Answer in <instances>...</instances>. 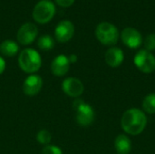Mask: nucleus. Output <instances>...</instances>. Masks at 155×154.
<instances>
[{
	"instance_id": "1",
	"label": "nucleus",
	"mask_w": 155,
	"mask_h": 154,
	"mask_svg": "<svg viewBox=\"0 0 155 154\" xmlns=\"http://www.w3.org/2000/svg\"><path fill=\"white\" fill-rule=\"evenodd\" d=\"M147 124V117L143 111L138 108H131L124 112L121 119L123 130L130 135L142 133Z\"/></svg>"
},
{
	"instance_id": "2",
	"label": "nucleus",
	"mask_w": 155,
	"mask_h": 154,
	"mask_svg": "<svg viewBox=\"0 0 155 154\" xmlns=\"http://www.w3.org/2000/svg\"><path fill=\"white\" fill-rule=\"evenodd\" d=\"M18 64L25 73L34 74L40 69L42 65V59L38 52L31 48H26L20 53Z\"/></svg>"
},
{
	"instance_id": "3",
	"label": "nucleus",
	"mask_w": 155,
	"mask_h": 154,
	"mask_svg": "<svg viewBox=\"0 0 155 154\" xmlns=\"http://www.w3.org/2000/svg\"><path fill=\"white\" fill-rule=\"evenodd\" d=\"M119 31L117 27L108 22L100 23L95 29V36L98 41L104 45H114L119 40Z\"/></svg>"
},
{
	"instance_id": "4",
	"label": "nucleus",
	"mask_w": 155,
	"mask_h": 154,
	"mask_svg": "<svg viewBox=\"0 0 155 154\" xmlns=\"http://www.w3.org/2000/svg\"><path fill=\"white\" fill-rule=\"evenodd\" d=\"M73 107L76 112V122L80 126L87 127L93 123L95 113L94 108L90 104L85 103L82 99H76L73 103Z\"/></svg>"
},
{
	"instance_id": "5",
	"label": "nucleus",
	"mask_w": 155,
	"mask_h": 154,
	"mask_svg": "<svg viewBox=\"0 0 155 154\" xmlns=\"http://www.w3.org/2000/svg\"><path fill=\"white\" fill-rule=\"evenodd\" d=\"M55 6L49 0H41L33 10V18L39 24L48 23L54 15Z\"/></svg>"
},
{
	"instance_id": "6",
	"label": "nucleus",
	"mask_w": 155,
	"mask_h": 154,
	"mask_svg": "<svg viewBox=\"0 0 155 154\" xmlns=\"http://www.w3.org/2000/svg\"><path fill=\"white\" fill-rule=\"evenodd\" d=\"M134 63L135 66L144 74H151L155 71V56L145 49H142L136 53Z\"/></svg>"
},
{
	"instance_id": "7",
	"label": "nucleus",
	"mask_w": 155,
	"mask_h": 154,
	"mask_svg": "<svg viewBox=\"0 0 155 154\" xmlns=\"http://www.w3.org/2000/svg\"><path fill=\"white\" fill-rule=\"evenodd\" d=\"M38 34V29L35 25L32 23L24 24L17 32V40L23 45H27L32 44Z\"/></svg>"
},
{
	"instance_id": "8",
	"label": "nucleus",
	"mask_w": 155,
	"mask_h": 154,
	"mask_svg": "<svg viewBox=\"0 0 155 154\" xmlns=\"http://www.w3.org/2000/svg\"><path fill=\"white\" fill-rule=\"evenodd\" d=\"M121 38L123 43L131 49H136L141 46L143 43V36L141 33L133 27H126L122 31Z\"/></svg>"
},
{
	"instance_id": "9",
	"label": "nucleus",
	"mask_w": 155,
	"mask_h": 154,
	"mask_svg": "<svg viewBox=\"0 0 155 154\" xmlns=\"http://www.w3.org/2000/svg\"><path fill=\"white\" fill-rule=\"evenodd\" d=\"M62 89L68 96L76 98L84 93V87L80 79L75 77H68L63 81Z\"/></svg>"
},
{
	"instance_id": "10",
	"label": "nucleus",
	"mask_w": 155,
	"mask_h": 154,
	"mask_svg": "<svg viewBox=\"0 0 155 154\" xmlns=\"http://www.w3.org/2000/svg\"><path fill=\"white\" fill-rule=\"evenodd\" d=\"M74 34V25L68 20L61 21L55 27L54 35L58 42L66 43L72 39Z\"/></svg>"
},
{
	"instance_id": "11",
	"label": "nucleus",
	"mask_w": 155,
	"mask_h": 154,
	"mask_svg": "<svg viewBox=\"0 0 155 154\" xmlns=\"http://www.w3.org/2000/svg\"><path fill=\"white\" fill-rule=\"evenodd\" d=\"M43 87V80L37 74L27 76L23 84V92L27 96L36 95Z\"/></svg>"
},
{
	"instance_id": "12",
	"label": "nucleus",
	"mask_w": 155,
	"mask_h": 154,
	"mask_svg": "<svg viewBox=\"0 0 155 154\" xmlns=\"http://www.w3.org/2000/svg\"><path fill=\"white\" fill-rule=\"evenodd\" d=\"M70 68V62L66 55L60 54L57 55L52 62L51 64V71L54 75L55 76H64L65 75Z\"/></svg>"
},
{
	"instance_id": "13",
	"label": "nucleus",
	"mask_w": 155,
	"mask_h": 154,
	"mask_svg": "<svg viewBox=\"0 0 155 154\" xmlns=\"http://www.w3.org/2000/svg\"><path fill=\"white\" fill-rule=\"evenodd\" d=\"M104 59L110 67L117 68L123 64L124 60V54L122 49L118 47H111L106 51Z\"/></svg>"
},
{
	"instance_id": "14",
	"label": "nucleus",
	"mask_w": 155,
	"mask_h": 154,
	"mask_svg": "<svg viewBox=\"0 0 155 154\" xmlns=\"http://www.w3.org/2000/svg\"><path fill=\"white\" fill-rule=\"evenodd\" d=\"M114 148L118 154H129L132 151V142L125 134H119L114 141Z\"/></svg>"
},
{
	"instance_id": "15",
	"label": "nucleus",
	"mask_w": 155,
	"mask_h": 154,
	"mask_svg": "<svg viewBox=\"0 0 155 154\" xmlns=\"http://www.w3.org/2000/svg\"><path fill=\"white\" fill-rule=\"evenodd\" d=\"M19 50L18 44L12 40H5L0 44V53L7 57L15 56Z\"/></svg>"
},
{
	"instance_id": "16",
	"label": "nucleus",
	"mask_w": 155,
	"mask_h": 154,
	"mask_svg": "<svg viewBox=\"0 0 155 154\" xmlns=\"http://www.w3.org/2000/svg\"><path fill=\"white\" fill-rule=\"evenodd\" d=\"M143 109L146 113H155V93H149L144 97L143 101Z\"/></svg>"
},
{
	"instance_id": "17",
	"label": "nucleus",
	"mask_w": 155,
	"mask_h": 154,
	"mask_svg": "<svg viewBox=\"0 0 155 154\" xmlns=\"http://www.w3.org/2000/svg\"><path fill=\"white\" fill-rule=\"evenodd\" d=\"M37 45L41 50L44 51H49L54 48V41L50 35H42L37 42Z\"/></svg>"
},
{
	"instance_id": "18",
	"label": "nucleus",
	"mask_w": 155,
	"mask_h": 154,
	"mask_svg": "<svg viewBox=\"0 0 155 154\" xmlns=\"http://www.w3.org/2000/svg\"><path fill=\"white\" fill-rule=\"evenodd\" d=\"M52 140V135L47 130H41L36 134V141L44 145H48Z\"/></svg>"
},
{
	"instance_id": "19",
	"label": "nucleus",
	"mask_w": 155,
	"mask_h": 154,
	"mask_svg": "<svg viewBox=\"0 0 155 154\" xmlns=\"http://www.w3.org/2000/svg\"><path fill=\"white\" fill-rule=\"evenodd\" d=\"M145 50L151 52L155 50V34H148L143 42Z\"/></svg>"
},
{
	"instance_id": "20",
	"label": "nucleus",
	"mask_w": 155,
	"mask_h": 154,
	"mask_svg": "<svg viewBox=\"0 0 155 154\" xmlns=\"http://www.w3.org/2000/svg\"><path fill=\"white\" fill-rule=\"evenodd\" d=\"M42 154H63L62 150L55 146V145H45L43 150H42Z\"/></svg>"
},
{
	"instance_id": "21",
	"label": "nucleus",
	"mask_w": 155,
	"mask_h": 154,
	"mask_svg": "<svg viewBox=\"0 0 155 154\" xmlns=\"http://www.w3.org/2000/svg\"><path fill=\"white\" fill-rule=\"evenodd\" d=\"M55 2L60 5V6H63V7H68V6H71L74 0H55Z\"/></svg>"
},
{
	"instance_id": "22",
	"label": "nucleus",
	"mask_w": 155,
	"mask_h": 154,
	"mask_svg": "<svg viewBox=\"0 0 155 154\" xmlns=\"http://www.w3.org/2000/svg\"><path fill=\"white\" fill-rule=\"evenodd\" d=\"M5 69V61L4 60L3 57L0 56V74L4 73Z\"/></svg>"
},
{
	"instance_id": "23",
	"label": "nucleus",
	"mask_w": 155,
	"mask_h": 154,
	"mask_svg": "<svg viewBox=\"0 0 155 154\" xmlns=\"http://www.w3.org/2000/svg\"><path fill=\"white\" fill-rule=\"evenodd\" d=\"M68 59H69V62H70V64L71 63H75L76 61H77V56L75 55V54H71L69 57H68Z\"/></svg>"
}]
</instances>
